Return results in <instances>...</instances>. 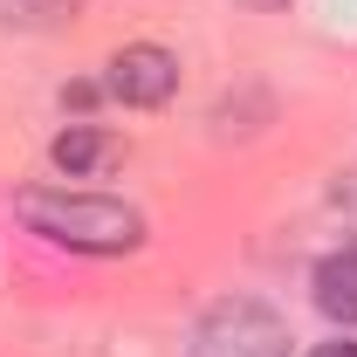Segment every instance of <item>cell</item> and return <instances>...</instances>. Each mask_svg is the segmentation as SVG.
<instances>
[{
  "instance_id": "cell-1",
  "label": "cell",
  "mask_w": 357,
  "mask_h": 357,
  "mask_svg": "<svg viewBox=\"0 0 357 357\" xmlns=\"http://www.w3.org/2000/svg\"><path fill=\"white\" fill-rule=\"evenodd\" d=\"M14 213L35 227L55 248H76V255H131L144 241V213L110 199V192H69V185H28L14 199Z\"/></svg>"
},
{
  "instance_id": "cell-2",
  "label": "cell",
  "mask_w": 357,
  "mask_h": 357,
  "mask_svg": "<svg viewBox=\"0 0 357 357\" xmlns=\"http://www.w3.org/2000/svg\"><path fill=\"white\" fill-rule=\"evenodd\" d=\"M192 357H289V323L268 303H213L192 330Z\"/></svg>"
},
{
  "instance_id": "cell-3",
  "label": "cell",
  "mask_w": 357,
  "mask_h": 357,
  "mask_svg": "<svg viewBox=\"0 0 357 357\" xmlns=\"http://www.w3.org/2000/svg\"><path fill=\"white\" fill-rule=\"evenodd\" d=\"M103 89L117 103H131V110H158V103H172V89H178V55H165L151 42L117 48L110 69H103Z\"/></svg>"
},
{
  "instance_id": "cell-4",
  "label": "cell",
  "mask_w": 357,
  "mask_h": 357,
  "mask_svg": "<svg viewBox=\"0 0 357 357\" xmlns=\"http://www.w3.org/2000/svg\"><path fill=\"white\" fill-rule=\"evenodd\" d=\"M316 310L330 316V323H357V248H337V255H323L316 261Z\"/></svg>"
},
{
  "instance_id": "cell-5",
  "label": "cell",
  "mask_w": 357,
  "mask_h": 357,
  "mask_svg": "<svg viewBox=\"0 0 357 357\" xmlns=\"http://www.w3.org/2000/svg\"><path fill=\"white\" fill-rule=\"evenodd\" d=\"M48 158H55V172L89 178V172H103V165L117 158V137H110V131H96V124H69V131L48 144Z\"/></svg>"
},
{
  "instance_id": "cell-6",
  "label": "cell",
  "mask_w": 357,
  "mask_h": 357,
  "mask_svg": "<svg viewBox=\"0 0 357 357\" xmlns=\"http://www.w3.org/2000/svg\"><path fill=\"white\" fill-rule=\"evenodd\" d=\"M76 0H0V28H62Z\"/></svg>"
},
{
  "instance_id": "cell-7",
  "label": "cell",
  "mask_w": 357,
  "mask_h": 357,
  "mask_svg": "<svg viewBox=\"0 0 357 357\" xmlns=\"http://www.w3.org/2000/svg\"><path fill=\"white\" fill-rule=\"evenodd\" d=\"M96 96H103V83H69V89H62V103H76V110H89Z\"/></svg>"
},
{
  "instance_id": "cell-8",
  "label": "cell",
  "mask_w": 357,
  "mask_h": 357,
  "mask_svg": "<svg viewBox=\"0 0 357 357\" xmlns=\"http://www.w3.org/2000/svg\"><path fill=\"white\" fill-rule=\"evenodd\" d=\"M316 357H357V344H316Z\"/></svg>"
},
{
  "instance_id": "cell-9",
  "label": "cell",
  "mask_w": 357,
  "mask_h": 357,
  "mask_svg": "<svg viewBox=\"0 0 357 357\" xmlns=\"http://www.w3.org/2000/svg\"><path fill=\"white\" fill-rule=\"evenodd\" d=\"M241 7H255V14H275V7H289V0H241Z\"/></svg>"
}]
</instances>
